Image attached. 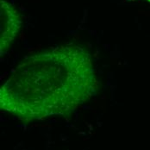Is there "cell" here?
<instances>
[{"label": "cell", "mask_w": 150, "mask_h": 150, "mask_svg": "<svg viewBox=\"0 0 150 150\" xmlns=\"http://www.w3.org/2000/svg\"><path fill=\"white\" fill-rule=\"evenodd\" d=\"M0 5V54L3 56L14 42L23 22L16 7L11 2L1 0Z\"/></svg>", "instance_id": "2"}, {"label": "cell", "mask_w": 150, "mask_h": 150, "mask_svg": "<svg viewBox=\"0 0 150 150\" xmlns=\"http://www.w3.org/2000/svg\"><path fill=\"white\" fill-rule=\"evenodd\" d=\"M99 87L91 54L77 45L49 47L21 62L0 88L2 110L23 122L67 116Z\"/></svg>", "instance_id": "1"}, {"label": "cell", "mask_w": 150, "mask_h": 150, "mask_svg": "<svg viewBox=\"0 0 150 150\" xmlns=\"http://www.w3.org/2000/svg\"><path fill=\"white\" fill-rule=\"evenodd\" d=\"M142 1H146V2H149V3H150V0H142Z\"/></svg>", "instance_id": "3"}]
</instances>
